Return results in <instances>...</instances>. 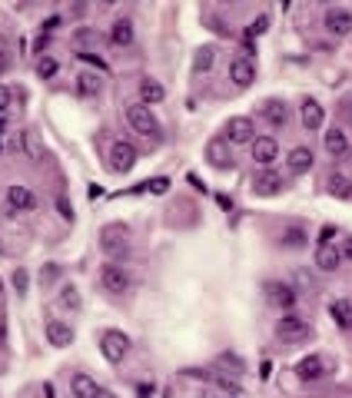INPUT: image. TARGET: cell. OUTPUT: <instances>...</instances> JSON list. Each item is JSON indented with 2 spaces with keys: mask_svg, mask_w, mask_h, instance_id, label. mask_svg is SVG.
<instances>
[{
  "mask_svg": "<svg viewBox=\"0 0 352 398\" xmlns=\"http://www.w3.org/2000/svg\"><path fill=\"white\" fill-rule=\"evenodd\" d=\"M97 398H116L114 392H106V388H100V392H97Z\"/></svg>",
  "mask_w": 352,
  "mask_h": 398,
  "instance_id": "7bdbcfd3",
  "label": "cell"
},
{
  "mask_svg": "<svg viewBox=\"0 0 352 398\" xmlns=\"http://www.w3.org/2000/svg\"><path fill=\"white\" fill-rule=\"evenodd\" d=\"M332 236H336V229H332V226H326V229H322V236H319V245H332Z\"/></svg>",
  "mask_w": 352,
  "mask_h": 398,
  "instance_id": "f35d334b",
  "label": "cell"
},
{
  "mask_svg": "<svg viewBox=\"0 0 352 398\" xmlns=\"http://www.w3.org/2000/svg\"><path fill=\"white\" fill-rule=\"evenodd\" d=\"M312 163H316V156H312L309 146H292L290 156H286V166H290V173H292V176L309 173Z\"/></svg>",
  "mask_w": 352,
  "mask_h": 398,
  "instance_id": "2e32d148",
  "label": "cell"
},
{
  "mask_svg": "<svg viewBox=\"0 0 352 398\" xmlns=\"http://www.w3.org/2000/svg\"><path fill=\"white\" fill-rule=\"evenodd\" d=\"M276 336H280L282 342H306V338L312 336V326L302 316H296V312H286V316L276 322Z\"/></svg>",
  "mask_w": 352,
  "mask_h": 398,
  "instance_id": "7a4b0ae2",
  "label": "cell"
},
{
  "mask_svg": "<svg viewBox=\"0 0 352 398\" xmlns=\"http://www.w3.org/2000/svg\"><path fill=\"white\" fill-rule=\"evenodd\" d=\"M37 73H40L43 80H50L53 73H57V60H53V57H40V63H37Z\"/></svg>",
  "mask_w": 352,
  "mask_h": 398,
  "instance_id": "d6a6232c",
  "label": "cell"
},
{
  "mask_svg": "<svg viewBox=\"0 0 352 398\" xmlns=\"http://www.w3.org/2000/svg\"><path fill=\"white\" fill-rule=\"evenodd\" d=\"M126 123H130L140 136H153V140H160V133H163L160 120L153 116V110H150L146 103H133V106H126Z\"/></svg>",
  "mask_w": 352,
  "mask_h": 398,
  "instance_id": "6da1fadb",
  "label": "cell"
},
{
  "mask_svg": "<svg viewBox=\"0 0 352 398\" xmlns=\"http://www.w3.org/2000/svg\"><path fill=\"white\" fill-rule=\"evenodd\" d=\"M43 332H47V342H50L53 348H67V346H73V338H77L70 322H60V319H50Z\"/></svg>",
  "mask_w": 352,
  "mask_h": 398,
  "instance_id": "5bb4252c",
  "label": "cell"
},
{
  "mask_svg": "<svg viewBox=\"0 0 352 398\" xmlns=\"http://www.w3.org/2000/svg\"><path fill=\"white\" fill-rule=\"evenodd\" d=\"M326 193L336 196V199H349V196H352V183L342 173H329V179H326Z\"/></svg>",
  "mask_w": 352,
  "mask_h": 398,
  "instance_id": "4316f807",
  "label": "cell"
},
{
  "mask_svg": "<svg viewBox=\"0 0 352 398\" xmlns=\"http://www.w3.org/2000/svg\"><path fill=\"white\" fill-rule=\"evenodd\" d=\"M100 352H104V358L110 365H120L126 358V352H130V338L123 332H116V328H106L100 336Z\"/></svg>",
  "mask_w": 352,
  "mask_h": 398,
  "instance_id": "3957f363",
  "label": "cell"
},
{
  "mask_svg": "<svg viewBox=\"0 0 352 398\" xmlns=\"http://www.w3.org/2000/svg\"><path fill=\"white\" fill-rule=\"evenodd\" d=\"M249 150H253V163H259L263 170H270V166L280 160V143H276L273 136H256V140L249 143Z\"/></svg>",
  "mask_w": 352,
  "mask_h": 398,
  "instance_id": "8992f818",
  "label": "cell"
},
{
  "mask_svg": "<svg viewBox=\"0 0 352 398\" xmlns=\"http://www.w3.org/2000/svg\"><path fill=\"white\" fill-rule=\"evenodd\" d=\"M70 392H73V398H97L100 385H97V378H90L87 372H77V375L70 378Z\"/></svg>",
  "mask_w": 352,
  "mask_h": 398,
  "instance_id": "ffe728a7",
  "label": "cell"
},
{
  "mask_svg": "<svg viewBox=\"0 0 352 398\" xmlns=\"http://www.w3.org/2000/svg\"><path fill=\"white\" fill-rule=\"evenodd\" d=\"M60 306L63 309H80V292H77V286H67V289H60Z\"/></svg>",
  "mask_w": 352,
  "mask_h": 398,
  "instance_id": "4dcf8cb0",
  "label": "cell"
},
{
  "mask_svg": "<svg viewBox=\"0 0 352 398\" xmlns=\"http://www.w3.org/2000/svg\"><path fill=\"white\" fill-rule=\"evenodd\" d=\"M0 296H4V279H0Z\"/></svg>",
  "mask_w": 352,
  "mask_h": 398,
  "instance_id": "f6af8a7d",
  "label": "cell"
},
{
  "mask_svg": "<svg viewBox=\"0 0 352 398\" xmlns=\"http://www.w3.org/2000/svg\"><path fill=\"white\" fill-rule=\"evenodd\" d=\"M342 255H346V259H349V262H352V236H349V239H346V249H342Z\"/></svg>",
  "mask_w": 352,
  "mask_h": 398,
  "instance_id": "60d3db41",
  "label": "cell"
},
{
  "mask_svg": "<svg viewBox=\"0 0 352 398\" xmlns=\"http://www.w3.org/2000/svg\"><path fill=\"white\" fill-rule=\"evenodd\" d=\"M53 27H60V17H50V21L43 23V31H53Z\"/></svg>",
  "mask_w": 352,
  "mask_h": 398,
  "instance_id": "b9f144b4",
  "label": "cell"
},
{
  "mask_svg": "<svg viewBox=\"0 0 352 398\" xmlns=\"http://www.w3.org/2000/svg\"><path fill=\"white\" fill-rule=\"evenodd\" d=\"M329 316H332V322H336V326L349 332V328H352V302H349V299H332V302H329Z\"/></svg>",
  "mask_w": 352,
  "mask_h": 398,
  "instance_id": "603a6c76",
  "label": "cell"
},
{
  "mask_svg": "<svg viewBox=\"0 0 352 398\" xmlns=\"http://www.w3.org/2000/svg\"><path fill=\"white\" fill-rule=\"evenodd\" d=\"M126 236H130V229H126L123 223L104 226V233H100V245H104V253L120 255L126 249Z\"/></svg>",
  "mask_w": 352,
  "mask_h": 398,
  "instance_id": "52a82bcc",
  "label": "cell"
},
{
  "mask_svg": "<svg viewBox=\"0 0 352 398\" xmlns=\"http://www.w3.org/2000/svg\"><path fill=\"white\" fill-rule=\"evenodd\" d=\"M282 245L286 249H306L309 245V233L302 226H290V229H282Z\"/></svg>",
  "mask_w": 352,
  "mask_h": 398,
  "instance_id": "83f0119b",
  "label": "cell"
},
{
  "mask_svg": "<svg viewBox=\"0 0 352 398\" xmlns=\"http://www.w3.org/2000/svg\"><path fill=\"white\" fill-rule=\"evenodd\" d=\"M11 96H13V93H11V87H0V113L7 110V106H11Z\"/></svg>",
  "mask_w": 352,
  "mask_h": 398,
  "instance_id": "8d00e7d4",
  "label": "cell"
},
{
  "mask_svg": "<svg viewBox=\"0 0 352 398\" xmlns=\"http://www.w3.org/2000/svg\"><path fill=\"white\" fill-rule=\"evenodd\" d=\"M229 80H233V87L246 90L249 83L256 80V67H253V60H249V57H236V60L229 63Z\"/></svg>",
  "mask_w": 352,
  "mask_h": 398,
  "instance_id": "7c38bea8",
  "label": "cell"
},
{
  "mask_svg": "<svg viewBox=\"0 0 352 398\" xmlns=\"http://www.w3.org/2000/svg\"><path fill=\"white\" fill-rule=\"evenodd\" d=\"M110 43L114 47H130L133 43V23L126 21H114V27H110Z\"/></svg>",
  "mask_w": 352,
  "mask_h": 398,
  "instance_id": "484cf974",
  "label": "cell"
},
{
  "mask_svg": "<svg viewBox=\"0 0 352 398\" xmlns=\"http://www.w3.org/2000/svg\"><path fill=\"white\" fill-rule=\"evenodd\" d=\"M110 160H114V170L116 173H130L136 166V160H140V153H136L133 143H126V140H116L114 150H110Z\"/></svg>",
  "mask_w": 352,
  "mask_h": 398,
  "instance_id": "ba28073f",
  "label": "cell"
},
{
  "mask_svg": "<svg viewBox=\"0 0 352 398\" xmlns=\"http://www.w3.org/2000/svg\"><path fill=\"white\" fill-rule=\"evenodd\" d=\"M316 265H319L322 272H336L342 265V253L336 245H319V249H316Z\"/></svg>",
  "mask_w": 352,
  "mask_h": 398,
  "instance_id": "cb8c5ba5",
  "label": "cell"
},
{
  "mask_svg": "<svg viewBox=\"0 0 352 398\" xmlns=\"http://www.w3.org/2000/svg\"><path fill=\"white\" fill-rule=\"evenodd\" d=\"M256 140V123L249 116H229L226 123V143L229 146H243V143H253Z\"/></svg>",
  "mask_w": 352,
  "mask_h": 398,
  "instance_id": "5b68a950",
  "label": "cell"
},
{
  "mask_svg": "<svg viewBox=\"0 0 352 398\" xmlns=\"http://www.w3.org/2000/svg\"><path fill=\"white\" fill-rule=\"evenodd\" d=\"M0 153H4V140H0Z\"/></svg>",
  "mask_w": 352,
  "mask_h": 398,
  "instance_id": "bcb514c9",
  "label": "cell"
},
{
  "mask_svg": "<svg viewBox=\"0 0 352 398\" xmlns=\"http://www.w3.org/2000/svg\"><path fill=\"white\" fill-rule=\"evenodd\" d=\"M21 146H23V153H27V160H33V163H43L47 150H43V140L33 130H23L21 133Z\"/></svg>",
  "mask_w": 352,
  "mask_h": 398,
  "instance_id": "7402d4cb",
  "label": "cell"
},
{
  "mask_svg": "<svg viewBox=\"0 0 352 398\" xmlns=\"http://www.w3.org/2000/svg\"><path fill=\"white\" fill-rule=\"evenodd\" d=\"M282 186H286V183H282V176L273 173V170H263L259 176H253V193L266 196V199H270V196H280Z\"/></svg>",
  "mask_w": 352,
  "mask_h": 398,
  "instance_id": "8fae6325",
  "label": "cell"
},
{
  "mask_svg": "<svg viewBox=\"0 0 352 398\" xmlns=\"http://www.w3.org/2000/svg\"><path fill=\"white\" fill-rule=\"evenodd\" d=\"M266 31H270V17H266V13H259L256 21H249V27H246L249 37H263Z\"/></svg>",
  "mask_w": 352,
  "mask_h": 398,
  "instance_id": "1f68e13d",
  "label": "cell"
},
{
  "mask_svg": "<svg viewBox=\"0 0 352 398\" xmlns=\"http://www.w3.org/2000/svg\"><path fill=\"white\" fill-rule=\"evenodd\" d=\"M322 146H326V153H329L332 160H342V156L349 153V136H346V130L332 126L329 133H322Z\"/></svg>",
  "mask_w": 352,
  "mask_h": 398,
  "instance_id": "e0dca14e",
  "label": "cell"
},
{
  "mask_svg": "<svg viewBox=\"0 0 352 398\" xmlns=\"http://www.w3.org/2000/svg\"><path fill=\"white\" fill-rule=\"evenodd\" d=\"M13 289H17V292H27V272H23V269H17V272H13Z\"/></svg>",
  "mask_w": 352,
  "mask_h": 398,
  "instance_id": "836d02e7",
  "label": "cell"
},
{
  "mask_svg": "<svg viewBox=\"0 0 352 398\" xmlns=\"http://www.w3.org/2000/svg\"><path fill=\"white\" fill-rule=\"evenodd\" d=\"M100 286H104L110 296H123L126 289H130V272H126L123 265L106 262L104 269H100Z\"/></svg>",
  "mask_w": 352,
  "mask_h": 398,
  "instance_id": "277c9868",
  "label": "cell"
},
{
  "mask_svg": "<svg viewBox=\"0 0 352 398\" xmlns=\"http://www.w3.org/2000/svg\"><path fill=\"white\" fill-rule=\"evenodd\" d=\"M213 60H216V47H213V43H207V47H199L197 57H193V70L207 73L209 67H213Z\"/></svg>",
  "mask_w": 352,
  "mask_h": 398,
  "instance_id": "f1b7e54d",
  "label": "cell"
},
{
  "mask_svg": "<svg viewBox=\"0 0 352 398\" xmlns=\"http://www.w3.org/2000/svg\"><path fill=\"white\" fill-rule=\"evenodd\" d=\"M140 398H150V388L146 385H140Z\"/></svg>",
  "mask_w": 352,
  "mask_h": 398,
  "instance_id": "ee69618b",
  "label": "cell"
},
{
  "mask_svg": "<svg viewBox=\"0 0 352 398\" xmlns=\"http://www.w3.org/2000/svg\"><path fill=\"white\" fill-rule=\"evenodd\" d=\"M263 120L270 123V126H276V130H280V126H286V123H290V106H286V103L282 100H266L263 103Z\"/></svg>",
  "mask_w": 352,
  "mask_h": 398,
  "instance_id": "d6986e66",
  "label": "cell"
},
{
  "mask_svg": "<svg viewBox=\"0 0 352 398\" xmlns=\"http://www.w3.org/2000/svg\"><path fill=\"white\" fill-rule=\"evenodd\" d=\"M216 382H219V388H226V392H233V395H243V388H239L236 382H233V378H226V375H219Z\"/></svg>",
  "mask_w": 352,
  "mask_h": 398,
  "instance_id": "e575fe53",
  "label": "cell"
},
{
  "mask_svg": "<svg viewBox=\"0 0 352 398\" xmlns=\"http://www.w3.org/2000/svg\"><path fill=\"white\" fill-rule=\"evenodd\" d=\"M266 292H270V302L280 309H292L296 306V289L292 286H282V282H270L266 286Z\"/></svg>",
  "mask_w": 352,
  "mask_h": 398,
  "instance_id": "44dd1931",
  "label": "cell"
},
{
  "mask_svg": "<svg viewBox=\"0 0 352 398\" xmlns=\"http://www.w3.org/2000/svg\"><path fill=\"white\" fill-rule=\"evenodd\" d=\"M299 116H302V126H306L309 133L322 130V123H326V110H322L319 100H302Z\"/></svg>",
  "mask_w": 352,
  "mask_h": 398,
  "instance_id": "ac0fdd59",
  "label": "cell"
},
{
  "mask_svg": "<svg viewBox=\"0 0 352 398\" xmlns=\"http://www.w3.org/2000/svg\"><path fill=\"white\" fill-rule=\"evenodd\" d=\"M166 90H163V83H156V80H140V103H146V106H153V103H163Z\"/></svg>",
  "mask_w": 352,
  "mask_h": 398,
  "instance_id": "d4e9b609",
  "label": "cell"
},
{
  "mask_svg": "<svg viewBox=\"0 0 352 398\" xmlns=\"http://www.w3.org/2000/svg\"><path fill=\"white\" fill-rule=\"evenodd\" d=\"M80 93H87V96H94V93H100V77L97 73H80Z\"/></svg>",
  "mask_w": 352,
  "mask_h": 398,
  "instance_id": "f546056e",
  "label": "cell"
},
{
  "mask_svg": "<svg viewBox=\"0 0 352 398\" xmlns=\"http://www.w3.org/2000/svg\"><path fill=\"white\" fill-rule=\"evenodd\" d=\"M7 206H11L13 213H31L33 206H37V196H33L27 186L13 183L11 189H7Z\"/></svg>",
  "mask_w": 352,
  "mask_h": 398,
  "instance_id": "9a60e30c",
  "label": "cell"
},
{
  "mask_svg": "<svg viewBox=\"0 0 352 398\" xmlns=\"http://www.w3.org/2000/svg\"><path fill=\"white\" fill-rule=\"evenodd\" d=\"M57 209H60V216H63V219H73V206L67 203L63 196H60V203H57Z\"/></svg>",
  "mask_w": 352,
  "mask_h": 398,
  "instance_id": "74e56055",
  "label": "cell"
},
{
  "mask_svg": "<svg viewBox=\"0 0 352 398\" xmlns=\"http://www.w3.org/2000/svg\"><path fill=\"white\" fill-rule=\"evenodd\" d=\"M146 186H150L156 196H163L166 189H170V179H153V183H146Z\"/></svg>",
  "mask_w": 352,
  "mask_h": 398,
  "instance_id": "d590c367",
  "label": "cell"
},
{
  "mask_svg": "<svg viewBox=\"0 0 352 398\" xmlns=\"http://www.w3.org/2000/svg\"><path fill=\"white\" fill-rule=\"evenodd\" d=\"M326 31H329L332 37H349L352 33V11L332 7V11L326 13Z\"/></svg>",
  "mask_w": 352,
  "mask_h": 398,
  "instance_id": "4fadbf2b",
  "label": "cell"
},
{
  "mask_svg": "<svg viewBox=\"0 0 352 398\" xmlns=\"http://www.w3.org/2000/svg\"><path fill=\"white\" fill-rule=\"evenodd\" d=\"M7 70H11V57H7V53L0 50V77H4Z\"/></svg>",
  "mask_w": 352,
  "mask_h": 398,
  "instance_id": "ab89813d",
  "label": "cell"
},
{
  "mask_svg": "<svg viewBox=\"0 0 352 398\" xmlns=\"http://www.w3.org/2000/svg\"><path fill=\"white\" fill-rule=\"evenodd\" d=\"M207 163L213 166V170H229V166H233V153H229L226 136H216V140L207 143Z\"/></svg>",
  "mask_w": 352,
  "mask_h": 398,
  "instance_id": "9c48e42d",
  "label": "cell"
},
{
  "mask_svg": "<svg viewBox=\"0 0 352 398\" xmlns=\"http://www.w3.org/2000/svg\"><path fill=\"white\" fill-rule=\"evenodd\" d=\"M296 375H299L302 382H319L322 375H329V362L322 355H306L299 365H296Z\"/></svg>",
  "mask_w": 352,
  "mask_h": 398,
  "instance_id": "30bf717a",
  "label": "cell"
}]
</instances>
